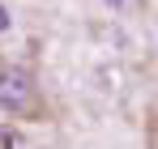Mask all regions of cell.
<instances>
[{
  "instance_id": "277c9868",
  "label": "cell",
  "mask_w": 158,
  "mask_h": 149,
  "mask_svg": "<svg viewBox=\"0 0 158 149\" xmlns=\"http://www.w3.org/2000/svg\"><path fill=\"white\" fill-rule=\"evenodd\" d=\"M150 149H158V119H154V128H150Z\"/></svg>"
},
{
  "instance_id": "3957f363",
  "label": "cell",
  "mask_w": 158,
  "mask_h": 149,
  "mask_svg": "<svg viewBox=\"0 0 158 149\" xmlns=\"http://www.w3.org/2000/svg\"><path fill=\"white\" fill-rule=\"evenodd\" d=\"M4 30H9V9L0 4V34H4Z\"/></svg>"
},
{
  "instance_id": "6da1fadb",
  "label": "cell",
  "mask_w": 158,
  "mask_h": 149,
  "mask_svg": "<svg viewBox=\"0 0 158 149\" xmlns=\"http://www.w3.org/2000/svg\"><path fill=\"white\" fill-rule=\"evenodd\" d=\"M0 107H9V111H34L39 107L34 77L17 64H4V60H0Z\"/></svg>"
},
{
  "instance_id": "5b68a950",
  "label": "cell",
  "mask_w": 158,
  "mask_h": 149,
  "mask_svg": "<svg viewBox=\"0 0 158 149\" xmlns=\"http://www.w3.org/2000/svg\"><path fill=\"white\" fill-rule=\"evenodd\" d=\"M107 4H128V0H107Z\"/></svg>"
},
{
  "instance_id": "7a4b0ae2",
  "label": "cell",
  "mask_w": 158,
  "mask_h": 149,
  "mask_svg": "<svg viewBox=\"0 0 158 149\" xmlns=\"http://www.w3.org/2000/svg\"><path fill=\"white\" fill-rule=\"evenodd\" d=\"M0 149H13V132L9 128H0Z\"/></svg>"
}]
</instances>
